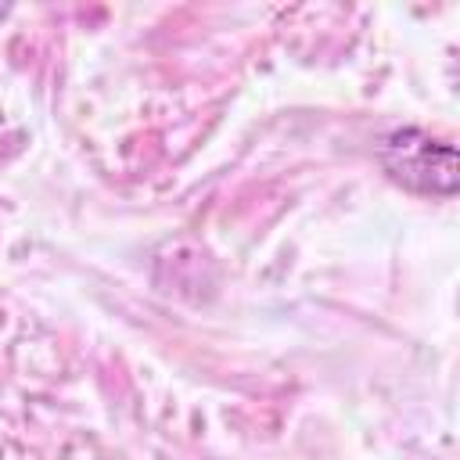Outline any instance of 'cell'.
<instances>
[{
	"mask_svg": "<svg viewBox=\"0 0 460 460\" xmlns=\"http://www.w3.org/2000/svg\"><path fill=\"white\" fill-rule=\"evenodd\" d=\"M385 169L410 190L453 194L456 190V151L431 140L420 129H399L385 140Z\"/></svg>",
	"mask_w": 460,
	"mask_h": 460,
	"instance_id": "obj_1",
	"label": "cell"
}]
</instances>
